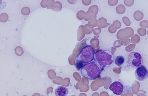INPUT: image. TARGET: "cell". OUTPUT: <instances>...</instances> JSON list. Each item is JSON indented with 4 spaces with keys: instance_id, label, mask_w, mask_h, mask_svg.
<instances>
[{
    "instance_id": "cell-1",
    "label": "cell",
    "mask_w": 148,
    "mask_h": 96,
    "mask_svg": "<svg viewBox=\"0 0 148 96\" xmlns=\"http://www.w3.org/2000/svg\"><path fill=\"white\" fill-rule=\"evenodd\" d=\"M103 68L100 67L95 61L84 64L80 70L82 76L90 80H94L100 77Z\"/></svg>"
},
{
    "instance_id": "cell-2",
    "label": "cell",
    "mask_w": 148,
    "mask_h": 96,
    "mask_svg": "<svg viewBox=\"0 0 148 96\" xmlns=\"http://www.w3.org/2000/svg\"><path fill=\"white\" fill-rule=\"evenodd\" d=\"M95 61L103 68H109L114 62L113 53L108 50H100L95 52Z\"/></svg>"
},
{
    "instance_id": "cell-3",
    "label": "cell",
    "mask_w": 148,
    "mask_h": 96,
    "mask_svg": "<svg viewBox=\"0 0 148 96\" xmlns=\"http://www.w3.org/2000/svg\"><path fill=\"white\" fill-rule=\"evenodd\" d=\"M95 51L90 45H87L83 47L76 57V62H80L84 64L88 63L94 60Z\"/></svg>"
},
{
    "instance_id": "cell-4",
    "label": "cell",
    "mask_w": 148,
    "mask_h": 96,
    "mask_svg": "<svg viewBox=\"0 0 148 96\" xmlns=\"http://www.w3.org/2000/svg\"><path fill=\"white\" fill-rule=\"evenodd\" d=\"M109 89L113 92L114 94L118 95L132 92L131 87L126 86L120 80L111 84Z\"/></svg>"
},
{
    "instance_id": "cell-5",
    "label": "cell",
    "mask_w": 148,
    "mask_h": 96,
    "mask_svg": "<svg viewBox=\"0 0 148 96\" xmlns=\"http://www.w3.org/2000/svg\"><path fill=\"white\" fill-rule=\"evenodd\" d=\"M143 61L142 56L138 52H131L128 56V64L132 68H137L142 65Z\"/></svg>"
},
{
    "instance_id": "cell-6",
    "label": "cell",
    "mask_w": 148,
    "mask_h": 96,
    "mask_svg": "<svg viewBox=\"0 0 148 96\" xmlns=\"http://www.w3.org/2000/svg\"><path fill=\"white\" fill-rule=\"evenodd\" d=\"M137 79L140 81H143L147 78L148 71L145 66L141 65L138 67L135 72Z\"/></svg>"
},
{
    "instance_id": "cell-7",
    "label": "cell",
    "mask_w": 148,
    "mask_h": 96,
    "mask_svg": "<svg viewBox=\"0 0 148 96\" xmlns=\"http://www.w3.org/2000/svg\"><path fill=\"white\" fill-rule=\"evenodd\" d=\"M68 93V89L63 86H58L55 91V94L57 96H66Z\"/></svg>"
},
{
    "instance_id": "cell-8",
    "label": "cell",
    "mask_w": 148,
    "mask_h": 96,
    "mask_svg": "<svg viewBox=\"0 0 148 96\" xmlns=\"http://www.w3.org/2000/svg\"><path fill=\"white\" fill-rule=\"evenodd\" d=\"M115 60V64L117 66H121L125 63V57L122 56H119L116 57Z\"/></svg>"
},
{
    "instance_id": "cell-9",
    "label": "cell",
    "mask_w": 148,
    "mask_h": 96,
    "mask_svg": "<svg viewBox=\"0 0 148 96\" xmlns=\"http://www.w3.org/2000/svg\"><path fill=\"white\" fill-rule=\"evenodd\" d=\"M84 64L80 62H76V64H75V67L76 69L77 70H79L80 69L83 67L84 66Z\"/></svg>"
}]
</instances>
